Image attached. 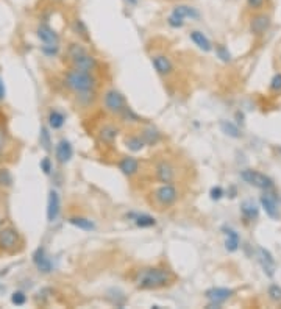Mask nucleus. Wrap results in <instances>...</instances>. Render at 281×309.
Segmentation results:
<instances>
[{
    "label": "nucleus",
    "mask_w": 281,
    "mask_h": 309,
    "mask_svg": "<svg viewBox=\"0 0 281 309\" xmlns=\"http://www.w3.org/2000/svg\"><path fill=\"white\" fill-rule=\"evenodd\" d=\"M271 89L275 92L281 91V74H275L274 78L271 80Z\"/></svg>",
    "instance_id": "40"
},
{
    "label": "nucleus",
    "mask_w": 281,
    "mask_h": 309,
    "mask_svg": "<svg viewBox=\"0 0 281 309\" xmlns=\"http://www.w3.org/2000/svg\"><path fill=\"white\" fill-rule=\"evenodd\" d=\"M86 52V49L81 44H77V42H72L69 45V49H67V55H69V58H70V61H72L74 58H77L78 55H81V53H85Z\"/></svg>",
    "instance_id": "30"
},
{
    "label": "nucleus",
    "mask_w": 281,
    "mask_h": 309,
    "mask_svg": "<svg viewBox=\"0 0 281 309\" xmlns=\"http://www.w3.org/2000/svg\"><path fill=\"white\" fill-rule=\"evenodd\" d=\"M33 263L36 264L38 270L42 272V273H50L52 272V261L47 258L45 252H44V248H38L36 252H34L33 255Z\"/></svg>",
    "instance_id": "16"
},
{
    "label": "nucleus",
    "mask_w": 281,
    "mask_h": 309,
    "mask_svg": "<svg viewBox=\"0 0 281 309\" xmlns=\"http://www.w3.org/2000/svg\"><path fill=\"white\" fill-rule=\"evenodd\" d=\"M25 302H27V295L23 292H20V291H17V292H14L13 295H11V303L16 305V306L25 305Z\"/></svg>",
    "instance_id": "37"
},
{
    "label": "nucleus",
    "mask_w": 281,
    "mask_h": 309,
    "mask_svg": "<svg viewBox=\"0 0 281 309\" xmlns=\"http://www.w3.org/2000/svg\"><path fill=\"white\" fill-rule=\"evenodd\" d=\"M135 223L139 228H150V227H155L156 220L155 217L148 216V214H138V216H135Z\"/></svg>",
    "instance_id": "26"
},
{
    "label": "nucleus",
    "mask_w": 281,
    "mask_h": 309,
    "mask_svg": "<svg viewBox=\"0 0 281 309\" xmlns=\"http://www.w3.org/2000/svg\"><path fill=\"white\" fill-rule=\"evenodd\" d=\"M264 3H266V0H247V5L252 9H260L264 6Z\"/></svg>",
    "instance_id": "42"
},
{
    "label": "nucleus",
    "mask_w": 281,
    "mask_h": 309,
    "mask_svg": "<svg viewBox=\"0 0 281 309\" xmlns=\"http://www.w3.org/2000/svg\"><path fill=\"white\" fill-rule=\"evenodd\" d=\"M172 14L178 16L184 20L186 19H198V16H200L198 14V11L192 6H189V5H177L172 9Z\"/></svg>",
    "instance_id": "22"
},
{
    "label": "nucleus",
    "mask_w": 281,
    "mask_h": 309,
    "mask_svg": "<svg viewBox=\"0 0 281 309\" xmlns=\"http://www.w3.org/2000/svg\"><path fill=\"white\" fill-rule=\"evenodd\" d=\"M119 116L122 117V121H125V122H140V117L136 113H133V110L128 108V106H125L124 111Z\"/></svg>",
    "instance_id": "31"
},
{
    "label": "nucleus",
    "mask_w": 281,
    "mask_h": 309,
    "mask_svg": "<svg viewBox=\"0 0 281 309\" xmlns=\"http://www.w3.org/2000/svg\"><path fill=\"white\" fill-rule=\"evenodd\" d=\"M0 223H2V219H0Z\"/></svg>",
    "instance_id": "46"
},
{
    "label": "nucleus",
    "mask_w": 281,
    "mask_h": 309,
    "mask_svg": "<svg viewBox=\"0 0 281 309\" xmlns=\"http://www.w3.org/2000/svg\"><path fill=\"white\" fill-rule=\"evenodd\" d=\"M225 236H227V239H225L227 250L228 252H236L239 248V234L234 230L228 228V230H225Z\"/></svg>",
    "instance_id": "24"
},
{
    "label": "nucleus",
    "mask_w": 281,
    "mask_h": 309,
    "mask_svg": "<svg viewBox=\"0 0 281 309\" xmlns=\"http://www.w3.org/2000/svg\"><path fill=\"white\" fill-rule=\"evenodd\" d=\"M13 184V175L8 169H0V186L9 187Z\"/></svg>",
    "instance_id": "33"
},
{
    "label": "nucleus",
    "mask_w": 281,
    "mask_h": 309,
    "mask_svg": "<svg viewBox=\"0 0 281 309\" xmlns=\"http://www.w3.org/2000/svg\"><path fill=\"white\" fill-rule=\"evenodd\" d=\"M69 222L77 227L78 230H83V231H92L96 228V225H94L89 219H85V217H70Z\"/></svg>",
    "instance_id": "27"
},
{
    "label": "nucleus",
    "mask_w": 281,
    "mask_h": 309,
    "mask_svg": "<svg viewBox=\"0 0 281 309\" xmlns=\"http://www.w3.org/2000/svg\"><path fill=\"white\" fill-rule=\"evenodd\" d=\"M36 34H38V38L44 42V45H58L60 44V36H58V33L52 27L45 25V23H41V25L38 27Z\"/></svg>",
    "instance_id": "12"
},
{
    "label": "nucleus",
    "mask_w": 281,
    "mask_h": 309,
    "mask_svg": "<svg viewBox=\"0 0 281 309\" xmlns=\"http://www.w3.org/2000/svg\"><path fill=\"white\" fill-rule=\"evenodd\" d=\"M222 195H224V189H222L220 186L211 189V198L213 200H219V198H222Z\"/></svg>",
    "instance_id": "41"
},
{
    "label": "nucleus",
    "mask_w": 281,
    "mask_h": 309,
    "mask_svg": "<svg viewBox=\"0 0 281 309\" xmlns=\"http://www.w3.org/2000/svg\"><path fill=\"white\" fill-rule=\"evenodd\" d=\"M125 144H127V147L130 149L132 152H140V150L145 147V142L142 141V138H140V136H130V138H127Z\"/></svg>",
    "instance_id": "29"
},
{
    "label": "nucleus",
    "mask_w": 281,
    "mask_h": 309,
    "mask_svg": "<svg viewBox=\"0 0 281 309\" xmlns=\"http://www.w3.org/2000/svg\"><path fill=\"white\" fill-rule=\"evenodd\" d=\"M39 141H41V146H42V149L44 150H47V152H49L52 147V141H50V133L49 132H47V128L45 127H42L41 128V135H39Z\"/></svg>",
    "instance_id": "32"
},
{
    "label": "nucleus",
    "mask_w": 281,
    "mask_h": 309,
    "mask_svg": "<svg viewBox=\"0 0 281 309\" xmlns=\"http://www.w3.org/2000/svg\"><path fill=\"white\" fill-rule=\"evenodd\" d=\"M216 53H217V56L222 59V61H225V63L231 61V55H230V52H228V49H227L225 45H217L216 47Z\"/></svg>",
    "instance_id": "36"
},
{
    "label": "nucleus",
    "mask_w": 281,
    "mask_h": 309,
    "mask_svg": "<svg viewBox=\"0 0 281 309\" xmlns=\"http://www.w3.org/2000/svg\"><path fill=\"white\" fill-rule=\"evenodd\" d=\"M155 200L161 208L173 206L178 200V191L172 183H164L155 191Z\"/></svg>",
    "instance_id": "3"
},
{
    "label": "nucleus",
    "mask_w": 281,
    "mask_h": 309,
    "mask_svg": "<svg viewBox=\"0 0 281 309\" xmlns=\"http://www.w3.org/2000/svg\"><path fill=\"white\" fill-rule=\"evenodd\" d=\"M5 99V85H3V80L0 78V102Z\"/></svg>",
    "instance_id": "44"
},
{
    "label": "nucleus",
    "mask_w": 281,
    "mask_h": 309,
    "mask_svg": "<svg viewBox=\"0 0 281 309\" xmlns=\"http://www.w3.org/2000/svg\"><path fill=\"white\" fill-rule=\"evenodd\" d=\"M2 147H3V133L0 132V150H2Z\"/></svg>",
    "instance_id": "45"
},
{
    "label": "nucleus",
    "mask_w": 281,
    "mask_h": 309,
    "mask_svg": "<svg viewBox=\"0 0 281 309\" xmlns=\"http://www.w3.org/2000/svg\"><path fill=\"white\" fill-rule=\"evenodd\" d=\"M64 122H66V117H64L63 113L56 111V110H52V111L49 113V125H50V128L60 130V128L64 125Z\"/></svg>",
    "instance_id": "25"
},
{
    "label": "nucleus",
    "mask_w": 281,
    "mask_h": 309,
    "mask_svg": "<svg viewBox=\"0 0 281 309\" xmlns=\"http://www.w3.org/2000/svg\"><path fill=\"white\" fill-rule=\"evenodd\" d=\"M173 280H175L173 273L167 269H161V267L140 269L135 275L136 288L142 291H155V289L170 286Z\"/></svg>",
    "instance_id": "1"
},
{
    "label": "nucleus",
    "mask_w": 281,
    "mask_h": 309,
    "mask_svg": "<svg viewBox=\"0 0 281 309\" xmlns=\"http://www.w3.org/2000/svg\"><path fill=\"white\" fill-rule=\"evenodd\" d=\"M19 244V234L14 228H3L0 230V248L6 252L14 250Z\"/></svg>",
    "instance_id": "7"
},
{
    "label": "nucleus",
    "mask_w": 281,
    "mask_h": 309,
    "mask_svg": "<svg viewBox=\"0 0 281 309\" xmlns=\"http://www.w3.org/2000/svg\"><path fill=\"white\" fill-rule=\"evenodd\" d=\"M191 39L200 50H203V52H211V50H213V44H211V41L205 36V33L198 31V30H194V31H191Z\"/></svg>",
    "instance_id": "21"
},
{
    "label": "nucleus",
    "mask_w": 281,
    "mask_h": 309,
    "mask_svg": "<svg viewBox=\"0 0 281 309\" xmlns=\"http://www.w3.org/2000/svg\"><path fill=\"white\" fill-rule=\"evenodd\" d=\"M167 23L172 28H181L184 25V19H181V17H178V16H175V14L170 13L169 19H167Z\"/></svg>",
    "instance_id": "38"
},
{
    "label": "nucleus",
    "mask_w": 281,
    "mask_h": 309,
    "mask_svg": "<svg viewBox=\"0 0 281 309\" xmlns=\"http://www.w3.org/2000/svg\"><path fill=\"white\" fill-rule=\"evenodd\" d=\"M156 178L161 183H172L175 180V169L167 161H161L156 165Z\"/></svg>",
    "instance_id": "15"
},
{
    "label": "nucleus",
    "mask_w": 281,
    "mask_h": 309,
    "mask_svg": "<svg viewBox=\"0 0 281 309\" xmlns=\"http://www.w3.org/2000/svg\"><path fill=\"white\" fill-rule=\"evenodd\" d=\"M220 130L224 132L227 136L230 138H241V130L238 125H234L233 122H228V121H222L220 122Z\"/></svg>",
    "instance_id": "28"
},
{
    "label": "nucleus",
    "mask_w": 281,
    "mask_h": 309,
    "mask_svg": "<svg viewBox=\"0 0 281 309\" xmlns=\"http://www.w3.org/2000/svg\"><path fill=\"white\" fill-rule=\"evenodd\" d=\"M258 261H260V264H261L266 275L272 278L275 275V267L277 266H275V259L271 255V252L266 250V248H263V247H260L258 248Z\"/></svg>",
    "instance_id": "9"
},
{
    "label": "nucleus",
    "mask_w": 281,
    "mask_h": 309,
    "mask_svg": "<svg viewBox=\"0 0 281 309\" xmlns=\"http://www.w3.org/2000/svg\"><path fill=\"white\" fill-rule=\"evenodd\" d=\"M72 64L75 69L85 70V72H92V70H96V67H97V59L92 55H89L88 52H85V53L78 55L77 58H74Z\"/></svg>",
    "instance_id": "10"
},
{
    "label": "nucleus",
    "mask_w": 281,
    "mask_h": 309,
    "mask_svg": "<svg viewBox=\"0 0 281 309\" xmlns=\"http://www.w3.org/2000/svg\"><path fill=\"white\" fill-rule=\"evenodd\" d=\"M74 27H75V31H77V34H80L81 38L83 39H89V34H88V27L85 25V22L81 20V19H77L75 20V23H74Z\"/></svg>",
    "instance_id": "34"
},
{
    "label": "nucleus",
    "mask_w": 281,
    "mask_h": 309,
    "mask_svg": "<svg viewBox=\"0 0 281 309\" xmlns=\"http://www.w3.org/2000/svg\"><path fill=\"white\" fill-rule=\"evenodd\" d=\"M119 170L127 176H133L139 170V161L133 156H125L119 161Z\"/></svg>",
    "instance_id": "19"
},
{
    "label": "nucleus",
    "mask_w": 281,
    "mask_h": 309,
    "mask_svg": "<svg viewBox=\"0 0 281 309\" xmlns=\"http://www.w3.org/2000/svg\"><path fill=\"white\" fill-rule=\"evenodd\" d=\"M267 295L271 297V300L274 302H281V288L278 284H272V286H269L267 289Z\"/></svg>",
    "instance_id": "35"
},
{
    "label": "nucleus",
    "mask_w": 281,
    "mask_h": 309,
    "mask_svg": "<svg viewBox=\"0 0 281 309\" xmlns=\"http://www.w3.org/2000/svg\"><path fill=\"white\" fill-rule=\"evenodd\" d=\"M261 206L264 208L266 214L269 217H278V205H277V197L274 194L266 192L264 195H261Z\"/></svg>",
    "instance_id": "17"
},
{
    "label": "nucleus",
    "mask_w": 281,
    "mask_h": 309,
    "mask_svg": "<svg viewBox=\"0 0 281 309\" xmlns=\"http://www.w3.org/2000/svg\"><path fill=\"white\" fill-rule=\"evenodd\" d=\"M55 154H56V159H58V162H61V164L69 162L70 159H72V156H74V149H72V144H70V142H69V141H66V139H61V141L56 144Z\"/></svg>",
    "instance_id": "13"
},
{
    "label": "nucleus",
    "mask_w": 281,
    "mask_h": 309,
    "mask_svg": "<svg viewBox=\"0 0 281 309\" xmlns=\"http://www.w3.org/2000/svg\"><path fill=\"white\" fill-rule=\"evenodd\" d=\"M233 291L228 289V288H211L205 292V297L208 299L209 305L208 308H220L222 303H225L228 299L233 297Z\"/></svg>",
    "instance_id": "6"
},
{
    "label": "nucleus",
    "mask_w": 281,
    "mask_h": 309,
    "mask_svg": "<svg viewBox=\"0 0 281 309\" xmlns=\"http://www.w3.org/2000/svg\"><path fill=\"white\" fill-rule=\"evenodd\" d=\"M61 211V201H60V195H58L56 191H50L49 192V201H47V220L49 222H55L60 216Z\"/></svg>",
    "instance_id": "11"
},
{
    "label": "nucleus",
    "mask_w": 281,
    "mask_h": 309,
    "mask_svg": "<svg viewBox=\"0 0 281 309\" xmlns=\"http://www.w3.org/2000/svg\"><path fill=\"white\" fill-rule=\"evenodd\" d=\"M241 178L245 183H249L250 186H255L258 189H264V191H269V189L274 187V181L271 180V178L261 172H258V170H250V169L244 170L241 173Z\"/></svg>",
    "instance_id": "4"
},
{
    "label": "nucleus",
    "mask_w": 281,
    "mask_h": 309,
    "mask_svg": "<svg viewBox=\"0 0 281 309\" xmlns=\"http://www.w3.org/2000/svg\"><path fill=\"white\" fill-rule=\"evenodd\" d=\"M140 138L145 142V146H155L159 142L161 139V135L158 133V130H155L153 127H148L145 130H142V133H140Z\"/></svg>",
    "instance_id": "23"
},
{
    "label": "nucleus",
    "mask_w": 281,
    "mask_h": 309,
    "mask_svg": "<svg viewBox=\"0 0 281 309\" xmlns=\"http://www.w3.org/2000/svg\"><path fill=\"white\" fill-rule=\"evenodd\" d=\"M42 52L45 55H55L58 52V45H42Z\"/></svg>",
    "instance_id": "43"
},
{
    "label": "nucleus",
    "mask_w": 281,
    "mask_h": 309,
    "mask_svg": "<svg viewBox=\"0 0 281 309\" xmlns=\"http://www.w3.org/2000/svg\"><path fill=\"white\" fill-rule=\"evenodd\" d=\"M151 64L159 75H170L173 72V64L166 55H155L151 58Z\"/></svg>",
    "instance_id": "14"
},
{
    "label": "nucleus",
    "mask_w": 281,
    "mask_h": 309,
    "mask_svg": "<svg viewBox=\"0 0 281 309\" xmlns=\"http://www.w3.org/2000/svg\"><path fill=\"white\" fill-rule=\"evenodd\" d=\"M271 23H272L271 16H267L264 13L256 14L250 20V31L255 34V36H263V34L271 28Z\"/></svg>",
    "instance_id": "8"
},
{
    "label": "nucleus",
    "mask_w": 281,
    "mask_h": 309,
    "mask_svg": "<svg viewBox=\"0 0 281 309\" xmlns=\"http://www.w3.org/2000/svg\"><path fill=\"white\" fill-rule=\"evenodd\" d=\"M103 105H105V108H107V111H110L113 114H121L124 111V108L127 106L125 97L122 96L119 91H116V89H110V91L105 92Z\"/></svg>",
    "instance_id": "5"
},
{
    "label": "nucleus",
    "mask_w": 281,
    "mask_h": 309,
    "mask_svg": "<svg viewBox=\"0 0 281 309\" xmlns=\"http://www.w3.org/2000/svg\"><path fill=\"white\" fill-rule=\"evenodd\" d=\"M241 214L245 222H253L258 219V216H260V208L256 206L255 201L252 200H245L242 201L241 205Z\"/></svg>",
    "instance_id": "18"
},
{
    "label": "nucleus",
    "mask_w": 281,
    "mask_h": 309,
    "mask_svg": "<svg viewBox=\"0 0 281 309\" xmlns=\"http://www.w3.org/2000/svg\"><path fill=\"white\" fill-rule=\"evenodd\" d=\"M39 167H41V170L45 173V175H49L50 172H52V161H50V158H42L41 159V162H39Z\"/></svg>",
    "instance_id": "39"
},
{
    "label": "nucleus",
    "mask_w": 281,
    "mask_h": 309,
    "mask_svg": "<svg viewBox=\"0 0 281 309\" xmlns=\"http://www.w3.org/2000/svg\"><path fill=\"white\" fill-rule=\"evenodd\" d=\"M64 81H66V86L70 91L78 94V96L94 92L96 85H97V81H96V78H94L92 72H85V70H80L75 67L66 74Z\"/></svg>",
    "instance_id": "2"
},
{
    "label": "nucleus",
    "mask_w": 281,
    "mask_h": 309,
    "mask_svg": "<svg viewBox=\"0 0 281 309\" xmlns=\"http://www.w3.org/2000/svg\"><path fill=\"white\" fill-rule=\"evenodd\" d=\"M117 135H119V128L114 127V125H105V127L100 128V132H99V139L103 142V144L111 146L113 142L116 141Z\"/></svg>",
    "instance_id": "20"
}]
</instances>
